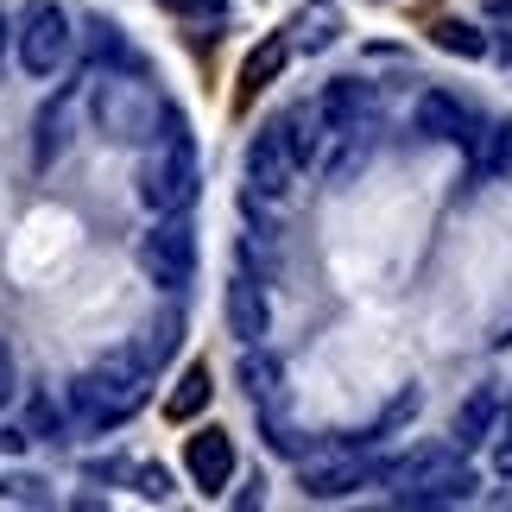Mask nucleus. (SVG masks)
Wrapping results in <instances>:
<instances>
[{
	"mask_svg": "<svg viewBox=\"0 0 512 512\" xmlns=\"http://www.w3.org/2000/svg\"><path fill=\"white\" fill-rule=\"evenodd\" d=\"M430 38H437L443 51H456V57H487V38L468 26V19H437V32H430Z\"/></svg>",
	"mask_w": 512,
	"mask_h": 512,
	"instance_id": "nucleus-19",
	"label": "nucleus"
},
{
	"mask_svg": "<svg viewBox=\"0 0 512 512\" xmlns=\"http://www.w3.org/2000/svg\"><path fill=\"white\" fill-rule=\"evenodd\" d=\"M373 481H380V462H367L361 449L304 468V494L310 500H348V494H361V487H373Z\"/></svg>",
	"mask_w": 512,
	"mask_h": 512,
	"instance_id": "nucleus-8",
	"label": "nucleus"
},
{
	"mask_svg": "<svg viewBox=\"0 0 512 512\" xmlns=\"http://www.w3.org/2000/svg\"><path fill=\"white\" fill-rule=\"evenodd\" d=\"M13 399V354H7V342H0V405Z\"/></svg>",
	"mask_w": 512,
	"mask_h": 512,
	"instance_id": "nucleus-25",
	"label": "nucleus"
},
{
	"mask_svg": "<svg viewBox=\"0 0 512 512\" xmlns=\"http://www.w3.org/2000/svg\"><path fill=\"white\" fill-rule=\"evenodd\" d=\"M89 114L108 140H165L177 127V114L159 102V89H146L140 76H121V70H108L89 89Z\"/></svg>",
	"mask_w": 512,
	"mask_h": 512,
	"instance_id": "nucleus-1",
	"label": "nucleus"
},
{
	"mask_svg": "<svg viewBox=\"0 0 512 512\" xmlns=\"http://www.w3.org/2000/svg\"><path fill=\"white\" fill-rule=\"evenodd\" d=\"M64 121H70V102L57 95V102L38 114V171H51L57 152H64Z\"/></svg>",
	"mask_w": 512,
	"mask_h": 512,
	"instance_id": "nucleus-18",
	"label": "nucleus"
},
{
	"mask_svg": "<svg viewBox=\"0 0 512 512\" xmlns=\"http://www.w3.org/2000/svg\"><path fill=\"white\" fill-rule=\"evenodd\" d=\"M361 108H367V83L342 76V83H329V95H323V108H317V114H323L329 127H342V133H348L354 121H361Z\"/></svg>",
	"mask_w": 512,
	"mask_h": 512,
	"instance_id": "nucleus-15",
	"label": "nucleus"
},
{
	"mask_svg": "<svg viewBox=\"0 0 512 512\" xmlns=\"http://www.w3.org/2000/svg\"><path fill=\"white\" fill-rule=\"evenodd\" d=\"M89 475H95V481H121V475H127V462H114V456H102V462H89Z\"/></svg>",
	"mask_w": 512,
	"mask_h": 512,
	"instance_id": "nucleus-24",
	"label": "nucleus"
},
{
	"mask_svg": "<svg viewBox=\"0 0 512 512\" xmlns=\"http://www.w3.org/2000/svg\"><path fill=\"white\" fill-rule=\"evenodd\" d=\"M19 64L26 76H57L70 57V13L57 7V0H26L19 7Z\"/></svg>",
	"mask_w": 512,
	"mask_h": 512,
	"instance_id": "nucleus-4",
	"label": "nucleus"
},
{
	"mask_svg": "<svg viewBox=\"0 0 512 512\" xmlns=\"http://www.w3.org/2000/svg\"><path fill=\"white\" fill-rule=\"evenodd\" d=\"M222 310H228V329H234V336H241L247 348L272 336V298H266V285H260V279H247V272H234V279H228Z\"/></svg>",
	"mask_w": 512,
	"mask_h": 512,
	"instance_id": "nucleus-10",
	"label": "nucleus"
},
{
	"mask_svg": "<svg viewBox=\"0 0 512 512\" xmlns=\"http://www.w3.org/2000/svg\"><path fill=\"white\" fill-rule=\"evenodd\" d=\"M64 418H70V411L57 405L51 392H26V405H19V424H26V437H32V443L64 437Z\"/></svg>",
	"mask_w": 512,
	"mask_h": 512,
	"instance_id": "nucleus-13",
	"label": "nucleus"
},
{
	"mask_svg": "<svg viewBox=\"0 0 512 512\" xmlns=\"http://www.w3.org/2000/svg\"><path fill=\"white\" fill-rule=\"evenodd\" d=\"M140 494H146V500H171V475L146 462V468H140Z\"/></svg>",
	"mask_w": 512,
	"mask_h": 512,
	"instance_id": "nucleus-22",
	"label": "nucleus"
},
{
	"mask_svg": "<svg viewBox=\"0 0 512 512\" xmlns=\"http://www.w3.org/2000/svg\"><path fill=\"white\" fill-rule=\"evenodd\" d=\"M285 38H266V45L260 51H253L247 57V64H241V102H253V95H260L266 83H272V76H279V64H285Z\"/></svg>",
	"mask_w": 512,
	"mask_h": 512,
	"instance_id": "nucleus-16",
	"label": "nucleus"
},
{
	"mask_svg": "<svg viewBox=\"0 0 512 512\" xmlns=\"http://www.w3.org/2000/svg\"><path fill=\"white\" fill-rule=\"evenodd\" d=\"M494 430H500V392L494 386H475L456 405V449H481Z\"/></svg>",
	"mask_w": 512,
	"mask_h": 512,
	"instance_id": "nucleus-11",
	"label": "nucleus"
},
{
	"mask_svg": "<svg viewBox=\"0 0 512 512\" xmlns=\"http://www.w3.org/2000/svg\"><path fill=\"white\" fill-rule=\"evenodd\" d=\"M140 196H146V209H159V215H177L196 196V159L184 146V121H177L165 140L152 146V159L140 165Z\"/></svg>",
	"mask_w": 512,
	"mask_h": 512,
	"instance_id": "nucleus-3",
	"label": "nucleus"
},
{
	"mask_svg": "<svg viewBox=\"0 0 512 512\" xmlns=\"http://www.w3.org/2000/svg\"><path fill=\"white\" fill-rule=\"evenodd\" d=\"M146 373L140 367H95V373H83V380H70V392H64V411L76 424H89V430H114V424H127L133 411L146 405Z\"/></svg>",
	"mask_w": 512,
	"mask_h": 512,
	"instance_id": "nucleus-2",
	"label": "nucleus"
},
{
	"mask_svg": "<svg viewBox=\"0 0 512 512\" xmlns=\"http://www.w3.org/2000/svg\"><path fill=\"white\" fill-rule=\"evenodd\" d=\"M177 342H184V329H177V317H159V323H146L140 336L127 342V367H140V373H159L171 354H177Z\"/></svg>",
	"mask_w": 512,
	"mask_h": 512,
	"instance_id": "nucleus-12",
	"label": "nucleus"
},
{
	"mask_svg": "<svg viewBox=\"0 0 512 512\" xmlns=\"http://www.w3.org/2000/svg\"><path fill=\"white\" fill-rule=\"evenodd\" d=\"M209 399H215V380H209V367H190L184 380H177V392H171V405H165V411H171L177 424H190V418H196V411H203Z\"/></svg>",
	"mask_w": 512,
	"mask_h": 512,
	"instance_id": "nucleus-17",
	"label": "nucleus"
},
{
	"mask_svg": "<svg viewBox=\"0 0 512 512\" xmlns=\"http://www.w3.org/2000/svg\"><path fill=\"white\" fill-rule=\"evenodd\" d=\"M418 133H430V140H449V146H468L475 152L481 146V121L468 114L449 89H430V95H418Z\"/></svg>",
	"mask_w": 512,
	"mask_h": 512,
	"instance_id": "nucleus-7",
	"label": "nucleus"
},
{
	"mask_svg": "<svg viewBox=\"0 0 512 512\" xmlns=\"http://www.w3.org/2000/svg\"><path fill=\"white\" fill-rule=\"evenodd\" d=\"M298 171H304V159L291 152L279 121L247 140V190H253V203H285V196L298 190Z\"/></svg>",
	"mask_w": 512,
	"mask_h": 512,
	"instance_id": "nucleus-5",
	"label": "nucleus"
},
{
	"mask_svg": "<svg viewBox=\"0 0 512 512\" xmlns=\"http://www.w3.org/2000/svg\"><path fill=\"white\" fill-rule=\"evenodd\" d=\"M140 266H146L152 285L184 291V285L196 279V234H190V222L165 215L159 228H146V234H140Z\"/></svg>",
	"mask_w": 512,
	"mask_h": 512,
	"instance_id": "nucleus-6",
	"label": "nucleus"
},
{
	"mask_svg": "<svg viewBox=\"0 0 512 512\" xmlns=\"http://www.w3.org/2000/svg\"><path fill=\"white\" fill-rule=\"evenodd\" d=\"M26 443H32V437H26V424H7V430H0V456H19Z\"/></svg>",
	"mask_w": 512,
	"mask_h": 512,
	"instance_id": "nucleus-23",
	"label": "nucleus"
},
{
	"mask_svg": "<svg viewBox=\"0 0 512 512\" xmlns=\"http://www.w3.org/2000/svg\"><path fill=\"white\" fill-rule=\"evenodd\" d=\"M184 468H190V481L203 487L209 500H222V487L234 481V443H228V430H196V437L184 443Z\"/></svg>",
	"mask_w": 512,
	"mask_h": 512,
	"instance_id": "nucleus-9",
	"label": "nucleus"
},
{
	"mask_svg": "<svg viewBox=\"0 0 512 512\" xmlns=\"http://www.w3.org/2000/svg\"><path fill=\"white\" fill-rule=\"evenodd\" d=\"M279 373H285V367H279V354H260V342L241 354V392H247L253 405H266L272 392H279Z\"/></svg>",
	"mask_w": 512,
	"mask_h": 512,
	"instance_id": "nucleus-14",
	"label": "nucleus"
},
{
	"mask_svg": "<svg viewBox=\"0 0 512 512\" xmlns=\"http://www.w3.org/2000/svg\"><path fill=\"white\" fill-rule=\"evenodd\" d=\"M7 45H13V26H7V13H0V57H7Z\"/></svg>",
	"mask_w": 512,
	"mask_h": 512,
	"instance_id": "nucleus-26",
	"label": "nucleus"
},
{
	"mask_svg": "<svg viewBox=\"0 0 512 512\" xmlns=\"http://www.w3.org/2000/svg\"><path fill=\"white\" fill-rule=\"evenodd\" d=\"M418 399H424V392H418V386H405V392H399V405H386V418L373 424V437H386V430H399V424L411 418V411H418Z\"/></svg>",
	"mask_w": 512,
	"mask_h": 512,
	"instance_id": "nucleus-21",
	"label": "nucleus"
},
{
	"mask_svg": "<svg viewBox=\"0 0 512 512\" xmlns=\"http://www.w3.org/2000/svg\"><path fill=\"white\" fill-rule=\"evenodd\" d=\"M165 13H177V19H196V26H222V0H159Z\"/></svg>",
	"mask_w": 512,
	"mask_h": 512,
	"instance_id": "nucleus-20",
	"label": "nucleus"
}]
</instances>
